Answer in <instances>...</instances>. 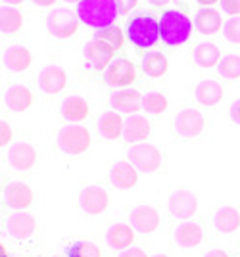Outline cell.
Instances as JSON below:
<instances>
[{"label":"cell","instance_id":"8","mask_svg":"<svg viewBox=\"0 0 240 257\" xmlns=\"http://www.w3.org/2000/svg\"><path fill=\"white\" fill-rule=\"evenodd\" d=\"M104 77H106V83L109 86L125 90L127 86H131L137 81L139 71H137V65L129 62L127 58H115L111 65L104 71Z\"/></svg>","mask_w":240,"mask_h":257},{"label":"cell","instance_id":"9","mask_svg":"<svg viewBox=\"0 0 240 257\" xmlns=\"http://www.w3.org/2000/svg\"><path fill=\"white\" fill-rule=\"evenodd\" d=\"M113 56H115V50L102 41L92 39L90 43L85 44V64L88 69L106 71L113 62Z\"/></svg>","mask_w":240,"mask_h":257},{"label":"cell","instance_id":"19","mask_svg":"<svg viewBox=\"0 0 240 257\" xmlns=\"http://www.w3.org/2000/svg\"><path fill=\"white\" fill-rule=\"evenodd\" d=\"M98 133L102 139L117 140L125 133V119L121 117V113L115 109L104 111L98 119Z\"/></svg>","mask_w":240,"mask_h":257},{"label":"cell","instance_id":"24","mask_svg":"<svg viewBox=\"0 0 240 257\" xmlns=\"http://www.w3.org/2000/svg\"><path fill=\"white\" fill-rule=\"evenodd\" d=\"M152 133V125L150 121L142 115H131V117L125 121V133H123V139L127 140L129 144H141L144 140H148Z\"/></svg>","mask_w":240,"mask_h":257},{"label":"cell","instance_id":"23","mask_svg":"<svg viewBox=\"0 0 240 257\" xmlns=\"http://www.w3.org/2000/svg\"><path fill=\"white\" fill-rule=\"evenodd\" d=\"M33 92L23 85H12L4 94V104L10 111H27L33 106Z\"/></svg>","mask_w":240,"mask_h":257},{"label":"cell","instance_id":"11","mask_svg":"<svg viewBox=\"0 0 240 257\" xmlns=\"http://www.w3.org/2000/svg\"><path fill=\"white\" fill-rule=\"evenodd\" d=\"M37 161H39V152L29 142H16L8 150V163L16 171H31L37 165Z\"/></svg>","mask_w":240,"mask_h":257},{"label":"cell","instance_id":"28","mask_svg":"<svg viewBox=\"0 0 240 257\" xmlns=\"http://www.w3.org/2000/svg\"><path fill=\"white\" fill-rule=\"evenodd\" d=\"M215 228L223 234H230L234 230H238L240 226V213L238 209L225 205V207H219L217 213H215Z\"/></svg>","mask_w":240,"mask_h":257},{"label":"cell","instance_id":"41","mask_svg":"<svg viewBox=\"0 0 240 257\" xmlns=\"http://www.w3.org/2000/svg\"><path fill=\"white\" fill-rule=\"evenodd\" d=\"M230 119H232V123L240 125V100H236V102L230 106Z\"/></svg>","mask_w":240,"mask_h":257},{"label":"cell","instance_id":"25","mask_svg":"<svg viewBox=\"0 0 240 257\" xmlns=\"http://www.w3.org/2000/svg\"><path fill=\"white\" fill-rule=\"evenodd\" d=\"M88 113H90V106H88V102L83 96H77V94L67 96L64 100V104H62V115L71 125L83 123L88 117Z\"/></svg>","mask_w":240,"mask_h":257},{"label":"cell","instance_id":"42","mask_svg":"<svg viewBox=\"0 0 240 257\" xmlns=\"http://www.w3.org/2000/svg\"><path fill=\"white\" fill-rule=\"evenodd\" d=\"M204 257H229V253H227L225 249H219V247H215V249H209Z\"/></svg>","mask_w":240,"mask_h":257},{"label":"cell","instance_id":"29","mask_svg":"<svg viewBox=\"0 0 240 257\" xmlns=\"http://www.w3.org/2000/svg\"><path fill=\"white\" fill-rule=\"evenodd\" d=\"M194 62L204 69H211L219 65L221 62V52H219L217 44L213 43H200L194 48Z\"/></svg>","mask_w":240,"mask_h":257},{"label":"cell","instance_id":"15","mask_svg":"<svg viewBox=\"0 0 240 257\" xmlns=\"http://www.w3.org/2000/svg\"><path fill=\"white\" fill-rule=\"evenodd\" d=\"M129 217L133 228L141 234H152L160 226V213L152 205H137Z\"/></svg>","mask_w":240,"mask_h":257},{"label":"cell","instance_id":"5","mask_svg":"<svg viewBox=\"0 0 240 257\" xmlns=\"http://www.w3.org/2000/svg\"><path fill=\"white\" fill-rule=\"evenodd\" d=\"M79 16L67 8H54L46 16L48 33L56 39H69L79 31Z\"/></svg>","mask_w":240,"mask_h":257},{"label":"cell","instance_id":"38","mask_svg":"<svg viewBox=\"0 0 240 257\" xmlns=\"http://www.w3.org/2000/svg\"><path fill=\"white\" fill-rule=\"evenodd\" d=\"M219 4L229 16H240V0H221Z\"/></svg>","mask_w":240,"mask_h":257},{"label":"cell","instance_id":"48","mask_svg":"<svg viewBox=\"0 0 240 257\" xmlns=\"http://www.w3.org/2000/svg\"><path fill=\"white\" fill-rule=\"evenodd\" d=\"M64 2H77V4H79V2H81V0H64Z\"/></svg>","mask_w":240,"mask_h":257},{"label":"cell","instance_id":"17","mask_svg":"<svg viewBox=\"0 0 240 257\" xmlns=\"http://www.w3.org/2000/svg\"><path fill=\"white\" fill-rule=\"evenodd\" d=\"M109 181L119 190L133 188L139 182V169L131 161H115L109 169Z\"/></svg>","mask_w":240,"mask_h":257},{"label":"cell","instance_id":"22","mask_svg":"<svg viewBox=\"0 0 240 257\" xmlns=\"http://www.w3.org/2000/svg\"><path fill=\"white\" fill-rule=\"evenodd\" d=\"M223 96H225L223 86L219 85L217 81H213V79H204L194 88V98L198 100V104H202L206 107L217 106L219 102L223 100Z\"/></svg>","mask_w":240,"mask_h":257},{"label":"cell","instance_id":"31","mask_svg":"<svg viewBox=\"0 0 240 257\" xmlns=\"http://www.w3.org/2000/svg\"><path fill=\"white\" fill-rule=\"evenodd\" d=\"M167 58L162 52H148L142 58V71L148 77H162L167 73Z\"/></svg>","mask_w":240,"mask_h":257},{"label":"cell","instance_id":"40","mask_svg":"<svg viewBox=\"0 0 240 257\" xmlns=\"http://www.w3.org/2000/svg\"><path fill=\"white\" fill-rule=\"evenodd\" d=\"M119 257H148V255H146V251L141 249V247H129V249L121 251Z\"/></svg>","mask_w":240,"mask_h":257},{"label":"cell","instance_id":"46","mask_svg":"<svg viewBox=\"0 0 240 257\" xmlns=\"http://www.w3.org/2000/svg\"><path fill=\"white\" fill-rule=\"evenodd\" d=\"M4 4H8V6H18V4H23L25 0H2Z\"/></svg>","mask_w":240,"mask_h":257},{"label":"cell","instance_id":"12","mask_svg":"<svg viewBox=\"0 0 240 257\" xmlns=\"http://www.w3.org/2000/svg\"><path fill=\"white\" fill-rule=\"evenodd\" d=\"M79 204L81 209L87 215H100L108 209L109 196L102 186H85L79 194Z\"/></svg>","mask_w":240,"mask_h":257},{"label":"cell","instance_id":"47","mask_svg":"<svg viewBox=\"0 0 240 257\" xmlns=\"http://www.w3.org/2000/svg\"><path fill=\"white\" fill-rule=\"evenodd\" d=\"M152 257H169V255H165V253H156V255H152Z\"/></svg>","mask_w":240,"mask_h":257},{"label":"cell","instance_id":"20","mask_svg":"<svg viewBox=\"0 0 240 257\" xmlns=\"http://www.w3.org/2000/svg\"><path fill=\"white\" fill-rule=\"evenodd\" d=\"M142 94L139 90H131V88H125V90H119L115 92L109 104L115 111H121V113H129V115H137L142 109Z\"/></svg>","mask_w":240,"mask_h":257},{"label":"cell","instance_id":"35","mask_svg":"<svg viewBox=\"0 0 240 257\" xmlns=\"http://www.w3.org/2000/svg\"><path fill=\"white\" fill-rule=\"evenodd\" d=\"M217 69L225 79H238L240 77V56H236V54H227V56H223L217 65Z\"/></svg>","mask_w":240,"mask_h":257},{"label":"cell","instance_id":"14","mask_svg":"<svg viewBox=\"0 0 240 257\" xmlns=\"http://www.w3.org/2000/svg\"><path fill=\"white\" fill-rule=\"evenodd\" d=\"M4 200L8 207L16 209V211H25L29 205L33 204L35 200V192L33 188L27 184V182H10L4 190Z\"/></svg>","mask_w":240,"mask_h":257},{"label":"cell","instance_id":"37","mask_svg":"<svg viewBox=\"0 0 240 257\" xmlns=\"http://www.w3.org/2000/svg\"><path fill=\"white\" fill-rule=\"evenodd\" d=\"M12 139H14V131L8 125V121H0V146L6 148L8 144H12Z\"/></svg>","mask_w":240,"mask_h":257},{"label":"cell","instance_id":"21","mask_svg":"<svg viewBox=\"0 0 240 257\" xmlns=\"http://www.w3.org/2000/svg\"><path fill=\"white\" fill-rule=\"evenodd\" d=\"M6 226H8V232H10L12 238H16V240H27L35 232L37 221H35L33 215L27 213V211H16L14 215H10Z\"/></svg>","mask_w":240,"mask_h":257},{"label":"cell","instance_id":"13","mask_svg":"<svg viewBox=\"0 0 240 257\" xmlns=\"http://www.w3.org/2000/svg\"><path fill=\"white\" fill-rule=\"evenodd\" d=\"M167 207H169V211H171L173 217L186 221V219L194 217L198 211L196 194L188 192V190H177V192H173L169 196Z\"/></svg>","mask_w":240,"mask_h":257},{"label":"cell","instance_id":"26","mask_svg":"<svg viewBox=\"0 0 240 257\" xmlns=\"http://www.w3.org/2000/svg\"><path fill=\"white\" fill-rule=\"evenodd\" d=\"M202 240H204V230L196 223L185 221L175 228V242L181 247H186V249L196 247L202 244Z\"/></svg>","mask_w":240,"mask_h":257},{"label":"cell","instance_id":"7","mask_svg":"<svg viewBox=\"0 0 240 257\" xmlns=\"http://www.w3.org/2000/svg\"><path fill=\"white\" fill-rule=\"evenodd\" d=\"M127 156L133 165L142 173H154L162 167V152L148 142L133 144Z\"/></svg>","mask_w":240,"mask_h":257},{"label":"cell","instance_id":"27","mask_svg":"<svg viewBox=\"0 0 240 257\" xmlns=\"http://www.w3.org/2000/svg\"><path fill=\"white\" fill-rule=\"evenodd\" d=\"M194 25H196V29L202 35H215V33L221 31V27L225 23H223L221 14L217 10H213V8H202L196 14Z\"/></svg>","mask_w":240,"mask_h":257},{"label":"cell","instance_id":"44","mask_svg":"<svg viewBox=\"0 0 240 257\" xmlns=\"http://www.w3.org/2000/svg\"><path fill=\"white\" fill-rule=\"evenodd\" d=\"M148 4H152V6H165V4H169L171 0H146Z\"/></svg>","mask_w":240,"mask_h":257},{"label":"cell","instance_id":"1","mask_svg":"<svg viewBox=\"0 0 240 257\" xmlns=\"http://www.w3.org/2000/svg\"><path fill=\"white\" fill-rule=\"evenodd\" d=\"M119 8L115 0H81L77 4V16L81 23L94 27L96 31L111 27L117 20Z\"/></svg>","mask_w":240,"mask_h":257},{"label":"cell","instance_id":"6","mask_svg":"<svg viewBox=\"0 0 240 257\" xmlns=\"http://www.w3.org/2000/svg\"><path fill=\"white\" fill-rule=\"evenodd\" d=\"M175 133L181 139L192 140L198 139L206 128V117L196 107H185L175 115Z\"/></svg>","mask_w":240,"mask_h":257},{"label":"cell","instance_id":"33","mask_svg":"<svg viewBox=\"0 0 240 257\" xmlns=\"http://www.w3.org/2000/svg\"><path fill=\"white\" fill-rule=\"evenodd\" d=\"M94 39L96 41H102V43L109 44L115 52L117 50H121L123 48V44H125V35L121 33V29H117V27H106V29H100V31L94 33Z\"/></svg>","mask_w":240,"mask_h":257},{"label":"cell","instance_id":"30","mask_svg":"<svg viewBox=\"0 0 240 257\" xmlns=\"http://www.w3.org/2000/svg\"><path fill=\"white\" fill-rule=\"evenodd\" d=\"M23 14L12 6H2L0 10V29L6 35H14V33H20L23 29Z\"/></svg>","mask_w":240,"mask_h":257},{"label":"cell","instance_id":"4","mask_svg":"<svg viewBox=\"0 0 240 257\" xmlns=\"http://www.w3.org/2000/svg\"><path fill=\"white\" fill-rule=\"evenodd\" d=\"M58 144L60 150L67 156H81L90 148L92 137L90 131L83 125H66L58 135Z\"/></svg>","mask_w":240,"mask_h":257},{"label":"cell","instance_id":"18","mask_svg":"<svg viewBox=\"0 0 240 257\" xmlns=\"http://www.w3.org/2000/svg\"><path fill=\"white\" fill-rule=\"evenodd\" d=\"M135 236H137V230L133 228L131 223H115L108 228L106 232V242H108L109 247L113 249H129L135 242Z\"/></svg>","mask_w":240,"mask_h":257},{"label":"cell","instance_id":"45","mask_svg":"<svg viewBox=\"0 0 240 257\" xmlns=\"http://www.w3.org/2000/svg\"><path fill=\"white\" fill-rule=\"evenodd\" d=\"M198 4H202L204 8H211V4H215V2H221V0H196Z\"/></svg>","mask_w":240,"mask_h":257},{"label":"cell","instance_id":"10","mask_svg":"<svg viewBox=\"0 0 240 257\" xmlns=\"http://www.w3.org/2000/svg\"><path fill=\"white\" fill-rule=\"evenodd\" d=\"M69 85V77L66 69L60 65H46L39 73V88L44 94H60Z\"/></svg>","mask_w":240,"mask_h":257},{"label":"cell","instance_id":"3","mask_svg":"<svg viewBox=\"0 0 240 257\" xmlns=\"http://www.w3.org/2000/svg\"><path fill=\"white\" fill-rule=\"evenodd\" d=\"M125 35L137 48H150L160 39V22L150 14H139L127 23Z\"/></svg>","mask_w":240,"mask_h":257},{"label":"cell","instance_id":"39","mask_svg":"<svg viewBox=\"0 0 240 257\" xmlns=\"http://www.w3.org/2000/svg\"><path fill=\"white\" fill-rule=\"evenodd\" d=\"M115 4H117V8H119V14H129L131 10L137 8L139 0H115Z\"/></svg>","mask_w":240,"mask_h":257},{"label":"cell","instance_id":"2","mask_svg":"<svg viewBox=\"0 0 240 257\" xmlns=\"http://www.w3.org/2000/svg\"><path fill=\"white\" fill-rule=\"evenodd\" d=\"M192 22L181 10H167L160 18V39L167 46H181L190 39Z\"/></svg>","mask_w":240,"mask_h":257},{"label":"cell","instance_id":"34","mask_svg":"<svg viewBox=\"0 0 240 257\" xmlns=\"http://www.w3.org/2000/svg\"><path fill=\"white\" fill-rule=\"evenodd\" d=\"M67 257H102V251L96 244L87 242V240H79L73 242L71 246L67 247Z\"/></svg>","mask_w":240,"mask_h":257},{"label":"cell","instance_id":"43","mask_svg":"<svg viewBox=\"0 0 240 257\" xmlns=\"http://www.w3.org/2000/svg\"><path fill=\"white\" fill-rule=\"evenodd\" d=\"M37 6H43V8H48V6H54L58 0H33Z\"/></svg>","mask_w":240,"mask_h":257},{"label":"cell","instance_id":"16","mask_svg":"<svg viewBox=\"0 0 240 257\" xmlns=\"http://www.w3.org/2000/svg\"><path fill=\"white\" fill-rule=\"evenodd\" d=\"M2 62H4L6 69H10L14 73H23L33 64V54L29 52V48H25V46L14 44V46H8L4 50Z\"/></svg>","mask_w":240,"mask_h":257},{"label":"cell","instance_id":"32","mask_svg":"<svg viewBox=\"0 0 240 257\" xmlns=\"http://www.w3.org/2000/svg\"><path fill=\"white\" fill-rule=\"evenodd\" d=\"M167 107H169V100L162 92L154 90V92L144 94V98H142V109H146L152 115H162V113L167 111Z\"/></svg>","mask_w":240,"mask_h":257},{"label":"cell","instance_id":"36","mask_svg":"<svg viewBox=\"0 0 240 257\" xmlns=\"http://www.w3.org/2000/svg\"><path fill=\"white\" fill-rule=\"evenodd\" d=\"M223 35L225 39L232 44H240V18H230L223 25Z\"/></svg>","mask_w":240,"mask_h":257}]
</instances>
